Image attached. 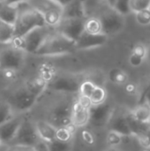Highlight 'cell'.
I'll use <instances>...</instances> for the list:
<instances>
[{"label": "cell", "instance_id": "obj_1", "mask_svg": "<svg viewBox=\"0 0 150 151\" xmlns=\"http://www.w3.org/2000/svg\"><path fill=\"white\" fill-rule=\"evenodd\" d=\"M19 15L14 24L15 36L22 37L28 32L38 27L47 25L43 16L35 9H34L27 2L18 4Z\"/></svg>", "mask_w": 150, "mask_h": 151}, {"label": "cell", "instance_id": "obj_2", "mask_svg": "<svg viewBox=\"0 0 150 151\" xmlns=\"http://www.w3.org/2000/svg\"><path fill=\"white\" fill-rule=\"evenodd\" d=\"M74 50H76L75 42L59 34L54 28L34 55L39 57H59L71 54Z\"/></svg>", "mask_w": 150, "mask_h": 151}, {"label": "cell", "instance_id": "obj_3", "mask_svg": "<svg viewBox=\"0 0 150 151\" xmlns=\"http://www.w3.org/2000/svg\"><path fill=\"white\" fill-rule=\"evenodd\" d=\"M27 52L11 43H0V71L17 72L24 65Z\"/></svg>", "mask_w": 150, "mask_h": 151}, {"label": "cell", "instance_id": "obj_4", "mask_svg": "<svg viewBox=\"0 0 150 151\" xmlns=\"http://www.w3.org/2000/svg\"><path fill=\"white\" fill-rule=\"evenodd\" d=\"M29 4L44 18L48 26L55 27L62 19L63 7L53 0H28Z\"/></svg>", "mask_w": 150, "mask_h": 151}, {"label": "cell", "instance_id": "obj_5", "mask_svg": "<svg viewBox=\"0 0 150 151\" xmlns=\"http://www.w3.org/2000/svg\"><path fill=\"white\" fill-rule=\"evenodd\" d=\"M99 19L102 24L103 33L108 36L119 33L126 24L125 16L111 6L101 13Z\"/></svg>", "mask_w": 150, "mask_h": 151}, {"label": "cell", "instance_id": "obj_6", "mask_svg": "<svg viewBox=\"0 0 150 151\" xmlns=\"http://www.w3.org/2000/svg\"><path fill=\"white\" fill-rule=\"evenodd\" d=\"M51 27H50L48 25L38 27L22 36V49L27 53H31L34 55L35 52L45 42V40L48 38V36L53 32V30H51Z\"/></svg>", "mask_w": 150, "mask_h": 151}, {"label": "cell", "instance_id": "obj_7", "mask_svg": "<svg viewBox=\"0 0 150 151\" xmlns=\"http://www.w3.org/2000/svg\"><path fill=\"white\" fill-rule=\"evenodd\" d=\"M41 141L36 131L34 122L24 119L19 131L10 145H20L25 147H34Z\"/></svg>", "mask_w": 150, "mask_h": 151}, {"label": "cell", "instance_id": "obj_8", "mask_svg": "<svg viewBox=\"0 0 150 151\" xmlns=\"http://www.w3.org/2000/svg\"><path fill=\"white\" fill-rule=\"evenodd\" d=\"M82 81L76 75L57 74L55 78L48 83V88L58 93L75 94L80 92V88Z\"/></svg>", "mask_w": 150, "mask_h": 151}, {"label": "cell", "instance_id": "obj_9", "mask_svg": "<svg viewBox=\"0 0 150 151\" xmlns=\"http://www.w3.org/2000/svg\"><path fill=\"white\" fill-rule=\"evenodd\" d=\"M37 96L34 95L26 85L17 88L11 96L9 103L16 112H26L31 110L37 101Z\"/></svg>", "mask_w": 150, "mask_h": 151}, {"label": "cell", "instance_id": "obj_10", "mask_svg": "<svg viewBox=\"0 0 150 151\" xmlns=\"http://www.w3.org/2000/svg\"><path fill=\"white\" fill-rule=\"evenodd\" d=\"M85 22L86 19H62L54 28L59 34L76 42L85 32Z\"/></svg>", "mask_w": 150, "mask_h": 151}, {"label": "cell", "instance_id": "obj_11", "mask_svg": "<svg viewBox=\"0 0 150 151\" xmlns=\"http://www.w3.org/2000/svg\"><path fill=\"white\" fill-rule=\"evenodd\" d=\"M90 111V121L94 127H103L108 126L113 113L114 108L107 102H104L98 105H92Z\"/></svg>", "mask_w": 150, "mask_h": 151}, {"label": "cell", "instance_id": "obj_12", "mask_svg": "<svg viewBox=\"0 0 150 151\" xmlns=\"http://www.w3.org/2000/svg\"><path fill=\"white\" fill-rule=\"evenodd\" d=\"M72 104L68 102H59L54 105L50 111V120L57 127H67L72 124Z\"/></svg>", "mask_w": 150, "mask_h": 151}, {"label": "cell", "instance_id": "obj_13", "mask_svg": "<svg viewBox=\"0 0 150 151\" xmlns=\"http://www.w3.org/2000/svg\"><path fill=\"white\" fill-rule=\"evenodd\" d=\"M108 41V35L103 33L90 34L84 32L75 42L76 50H92L104 45Z\"/></svg>", "mask_w": 150, "mask_h": 151}, {"label": "cell", "instance_id": "obj_14", "mask_svg": "<svg viewBox=\"0 0 150 151\" xmlns=\"http://www.w3.org/2000/svg\"><path fill=\"white\" fill-rule=\"evenodd\" d=\"M23 119L24 118L17 116L5 124L0 126V139L3 144H11L12 140L15 138Z\"/></svg>", "mask_w": 150, "mask_h": 151}, {"label": "cell", "instance_id": "obj_15", "mask_svg": "<svg viewBox=\"0 0 150 151\" xmlns=\"http://www.w3.org/2000/svg\"><path fill=\"white\" fill-rule=\"evenodd\" d=\"M107 127H108L109 130L115 131V132L122 134L126 138L133 137L131 130L128 126L126 112L125 113L124 112H116L114 111V113H113Z\"/></svg>", "mask_w": 150, "mask_h": 151}, {"label": "cell", "instance_id": "obj_16", "mask_svg": "<svg viewBox=\"0 0 150 151\" xmlns=\"http://www.w3.org/2000/svg\"><path fill=\"white\" fill-rule=\"evenodd\" d=\"M87 19L85 0H72L63 7L62 19Z\"/></svg>", "mask_w": 150, "mask_h": 151}, {"label": "cell", "instance_id": "obj_17", "mask_svg": "<svg viewBox=\"0 0 150 151\" xmlns=\"http://www.w3.org/2000/svg\"><path fill=\"white\" fill-rule=\"evenodd\" d=\"M90 111L82 107L77 101L72 104V123L77 128H82L89 124Z\"/></svg>", "mask_w": 150, "mask_h": 151}, {"label": "cell", "instance_id": "obj_18", "mask_svg": "<svg viewBox=\"0 0 150 151\" xmlns=\"http://www.w3.org/2000/svg\"><path fill=\"white\" fill-rule=\"evenodd\" d=\"M36 131L40 139L45 142H50L56 140L57 127L47 120H37L34 122Z\"/></svg>", "mask_w": 150, "mask_h": 151}, {"label": "cell", "instance_id": "obj_19", "mask_svg": "<svg viewBox=\"0 0 150 151\" xmlns=\"http://www.w3.org/2000/svg\"><path fill=\"white\" fill-rule=\"evenodd\" d=\"M147 58V47L142 43H137L132 50L129 57V64L133 67H140Z\"/></svg>", "mask_w": 150, "mask_h": 151}, {"label": "cell", "instance_id": "obj_20", "mask_svg": "<svg viewBox=\"0 0 150 151\" xmlns=\"http://www.w3.org/2000/svg\"><path fill=\"white\" fill-rule=\"evenodd\" d=\"M19 15L17 4H10L4 3L0 10V20L14 25Z\"/></svg>", "mask_w": 150, "mask_h": 151}, {"label": "cell", "instance_id": "obj_21", "mask_svg": "<svg viewBox=\"0 0 150 151\" xmlns=\"http://www.w3.org/2000/svg\"><path fill=\"white\" fill-rule=\"evenodd\" d=\"M133 116L141 123L150 124V104L149 103H141L131 111Z\"/></svg>", "mask_w": 150, "mask_h": 151}, {"label": "cell", "instance_id": "obj_22", "mask_svg": "<svg viewBox=\"0 0 150 151\" xmlns=\"http://www.w3.org/2000/svg\"><path fill=\"white\" fill-rule=\"evenodd\" d=\"M14 36V25L0 20V43H11Z\"/></svg>", "mask_w": 150, "mask_h": 151}, {"label": "cell", "instance_id": "obj_23", "mask_svg": "<svg viewBox=\"0 0 150 151\" xmlns=\"http://www.w3.org/2000/svg\"><path fill=\"white\" fill-rule=\"evenodd\" d=\"M25 85L37 97H39L44 92V90L48 88V82L42 79L40 76L27 81Z\"/></svg>", "mask_w": 150, "mask_h": 151}, {"label": "cell", "instance_id": "obj_24", "mask_svg": "<svg viewBox=\"0 0 150 151\" xmlns=\"http://www.w3.org/2000/svg\"><path fill=\"white\" fill-rule=\"evenodd\" d=\"M78 128L72 123L67 127H57V134H56V139L61 142H72V137L74 133L76 132Z\"/></svg>", "mask_w": 150, "mask_h": 151}, {"label": "cell", "instance_id": "obj_25", "mask_svg": "<svg viewBox=\"0 0 150 151\" xmlns=\"http://www.w3.org/2000/svg\"><path fill=\"white\" fill-rule=\"evenodd\" d=\"M108 79L116 85H126L128 82L127 73L120 68H112L108 73Z\"/></svg>", "mask_w": 150, "mask_h": 151}, {"label": "cell", "instance_id": "obj_26", "mask_svg": "<svg viewBox=\"0 0 150 151\" xmlns=\"http://www.w3.org/2000/svg\"><path fill=\"white\" fill-rule=\"evenodd\" d=\"M15 117V111L9 102H0V126L5 124Z\"/></svg>", "mask_w": 150, "mask_h": 151}, {"label": "cell", "instance_id": "obj_27", "mask_svg": "<svg viewBox=\"0 0 150 151\" xmlns=\"http://www.w3.org/2000/svg\"><path fill=\"white\" fill-rule=\"evenodd\" d=\"M85 31L90 34H100L103 33L102 24L99 18L91 17L86 19L85 22Z\"/></svg>", "mask_w": 150, "mask_h": 151}, {"label": "cell", "instance_id": "obj_28", "mask_svg": "<svg viewBox=\"0 0 150 151\" xmlns=\"http://www.w3.org/2000/svg\"><path fill=\"white\" fill-rule=\"evenodd\" d=\"M93 105L101 104L107 100V91L103 86H96L92 96H90Z\"/></svg>", "mask_w": 150, "mask_h": 151}, {"label": "cell", "instance_id": "obj_29", "mask_svg": "<svg viewBox=\"0 0 150 151\" xmlns=\"http://www.w3.org/2000/svg\"><path fill=\"white\" fill-rule=\"evenodd\" d=\"M125 138L126 137H124L122 134L115 131L108 130V133L106 135V142L111 148H117L118 146L122 144Z\"/></svg>", "mask_w": 150, "mask_h": 151}, {"label": "cell", "instance_id": "obj_30", "mask_svg": "<svg viewBox=\"0 0 150 151\" xmlns=\"http://www.w3.org/2000/svg\"><path fill=\"white\" fill-rule=\"evenodd\" d=\"M49 151H71L72 150V142H65L58 140H54L53 142H48Z\"/></svg>", "mask_w": 150, "mask_h": 151}, {"label": "cell", "instance_id": "obj_31", "mask_svg": "<svg viewBox=\"0 0 150 151\" xmlns=\"http://www.w3.org/2000/svg\"><path fill=\"white\" fill-rule=\"evenodd\" d=\"M56 72L55 69L52 65H43L41 66L40 71H39V76L43 79L45 81H47L48 83L50 81H51L55 76H56Z\"/></svg>", "mask_w": 150, "mask_h": 151}, {"label": "cell", "instance_id": "obj_32", "mask_svg": "<svg viewBox=\"0 0 150 151\" xmlns=\"http://www.w3.org/2000/svg\"><path fill=\"white\" fill-rule=\"evenodd\" d=\"M96 86L97 85H95L90 80H85V81H82V83L80 85L79 95L90 97L92 96V94H93V92H94V90H95Z\"/></svg>", "mask_w": 150, "mask_h": 151}, {"label": "cell", "instance_id": "obj_33", "mask_svg": "<svg viewBox=\"0 0 150 151\" xmlns=\"http://www.w3.org/2000/svg\"><path fill=\"white\" fill-rule=\"evenodd\" d=\"M149 7L150 0H131L130 2V8L133 13L142 10L149 9Z\"/></svg>", "mask_w": 150, "mask_h": 151}, {"label": "cell", "instance_id": "obj_34", "mask_svg": "<svg viewBox=\"0 0 150 151\" xmlns=\"http://www.w3.org/2000/svg\"><path fill=\"white\" fill-rule=\"evenodd\" d=\"M130 2L131 0H118L113 8L124 16L128 15L132 13V10L130 8Z\"/></svg>", "mask_w": 150, "mask_h": 151}, {"label": "cell", "instance_id": "obj_35", "mask_svg": "<svg viewBox=\"0 0 150 151\" xmlns=\"http://www.w3.org/2000/svg\"><path fill=\"white\" fill-rule=\"evenodd\" d=\"M135 14V19L136 21L142 26H148L150 24V10L146 9L142 10L141 12H137Z\"/></svg>", "mask_w": 150, "mask_h": 151}, {"label": "cell", "instance_id": "obj_36", "mask_svg": "<svg viewBox=\"0 0 150 151\" xmlns=\"http://www.w3.org/2000/svg\"><path fill=\"white\" fill-rule=\"evenodd\" d=\"M137 140L141 147H143L144 149H150V124H149L145 133Z\"/></svg>", "mask_w": 150, "mask_h": 151}, {"label": "cell", "instance_id": "obj_37", "mask_svg": "<svg viewBox=\"0 0 150 151\" xmlns=\"http://www.w3.org/2000/svg\"><path fill=\"white\" fill-rule=\"evenodd\" d=\"M81 138L83 142L88 145H93L95 143V136L89 130H83L81 132Z\"/></svg>", "mask_w": 150, "mask_h": 151}, {"label": "cell", "instance_id": "obj_38", "mask_svg": "<svg viewBox=\"0 0 150 151\" xmlns=\"http://www.w3.org/2000/svg\"><path fill=\"white\" fill-rule=\"evenodd\" d=\"M82 107L86 108V109H90L92 107V102H91V99L90 97H88V96H80L79 95L78 96V99L76 100Z\"/></svg>", "mask_w": 150, "mask_h": 151}, {"label": "cell", "instance_id": "obj_39", "mask_svg": "<svg viewBox=\"0 0 150 151\" xmlns=\"http://www.w3.org/2000/svg\"><path fill=\"white\" fill-rule=\"evenodd\" d=\"M6 151H34V147H25L20 145H9Z\"/></svg>", "mask_w": 150, "mask_h": 151}, {"label": "cell", "instance_id": "obj_40", "mask_svg": "<svg viewBox=\"0 0 150 151\" xmlns=\"http://www.w3.org/2000/svg\"><path fill=\"white\" fill-rule=\"evenodd\" d=\"M126 91L129 94V95H133L136 93L137 91V88L134 84L133 83H126Z\"/></svg>", "mask_w": 150, "mask_h": 151}, {"label": "cell", "instance_id": "obj_41", "mask_svg": "<svg viewBox=\"0 0 150 151\" xmlns=\"http://www.w3.org/2000/svg\"><path fill=\"white\" fill-rule=\"evenodd\" d=\"M144 102L150 104V85L145 90V93L143 95V102L142 103H144Z\"/></svg>", "mask_w": 150, "mask_h": 151}, {"label": "cell", "instance_id": "obj_42", "mask_svg": "<svg viewBox=\"0 0 150 151\" xmlns=\"http://www.w3.org/2000/svg\"><path fill=\"white\" fill-rule=\"evenodd\" d=\"M28 0H6L5 3L10 4H18L20 3H24V2H27Z\"/></svg>", "mask_w": 150, "mask_h": 151}, {"label": "cell", "instance_id": "obj_43", "mask_svg": "<svg viewBox=\"0 0 150 151\" xmlns=\"http://www.w3.org/2000/svg\"><path fill=\"white\" fill-rule=\"evenodd\" d=\"M53 1H55L56 3H57L58 4H60L62 7H64V6H65L67 4H69L72 0H53Z\"/></svg>", "mask_w": 150, "mask_h": 151}, {"label": "cell", "instance_id": "obj_44", "mask_svg": "<svg viewBox=\"0 0 150 151\" xmlns=\"http://www.w3.org/2000/svg\"><path fill=\"white\" fill-rule=\"evenodd\" d=\"M118 0H107V3H108V6H111V7H114L116 2Z\"/></svg>", "mask_w": 150, "mask_h": 151}, {"label": "cell", "instance_id": "obj_45", "mask_svg": "<svg viewBox=\"0 0 150 151\" xmlns=\"http://www.w3.org/2000/svg\"><path fill=\"white\" fill-rule=\"evenodd\" d=\"M146 60L150 64V45L147 48V58Z\"/></svg>", "mask_w": 150, "mask_h": 151}, {"label": "cell", "instance_id": "obj_46", "mask_svg": "<svg viewBox=\"0 0 150 151\" xmlns=\"http://www.w3.org/2000/svg\"><path fill=\"white\" fill-rule=\"evenodd\" d=\"M105 151H118L117 150V149L116 148H111V149H109V150H107Z\"/></svg>", "mask_w": 150, "mask_h": 151}, {"label": "cell", "instance_id": "obj_47", "mask_svg": "<svg viewBox=\"0 0 150 151\" xmlns=\"http://www.w3.org/2000/svg\"><path fill=\"white\" fill-rule=\"evenodd\" d=\"M4 4V2H3V1H0V10H1V8H2V6H3V4Z\"/></svg>", "mask_w": 150, "mask_h": 151}, {"label": "cell", "instance_id": "obj_48", "mask_svg": "<svg viewBox=\"0 0 150 151\" xmlns=\"http://www.w3.org/2000/svg\"><path fill=\"white\" fill-rule=\"evenodd\" d=\"M143 151H150V149H144Z\"/></svg>", "mask_w": 150, "mask_h": 151}, {"label": "cell", "instance_id": "obj_49", "mask_svg": "<svg viewBox=\"0 0 150 151\" xmlns=\"http://www.w3.org/2000/svg\"><path fill=\"white\" fill-rule=\"evenodd\" d=\"M2 144H3V143H2V141H1V139H0V146H1Z\"/></svg>", "mask_w": 150, "mask_h": 151}, {"label": "cell", "instance_id": "obj_50", "mask_svg": "<svg viewBox=\"0 0 150 151\" xmlns=\"http://www.w3.org/2000/svg\"><path fill=\"white\" fill-rule=\"evenodd\" d=\"M0 1H3V2H4V3H5V1H6V0H0Z\"/></svg>", "mask_w": 150, "mask_h": 151}, {"label": "cell", "instance_id": "obj_51", "mask_svg": "<svg viewBox=\"0 0 150 151\" xmlns=\"http://www.w3.org/2000/svg\"><path fill=\"white\" fill-rule=\"evenodd\" d=\"M149 10H150V7H149Z\"/></svg>", "mask_w": 150, "mask_h": 151}, {"label": "cell", "instance_id": "obj_52", "mask_svg": "<svg viewBox=\"0 0 150 151\" xmlns=\"http://www.w3.org/2000/svg\"><path fill=\"white\" fill-rule=\"evenodd\" d=\"M106 1H107V0H106Z\"/></svg>", "mask_w": 150, "mask_h": 151}]
</instances>
